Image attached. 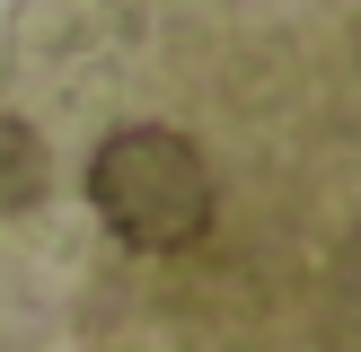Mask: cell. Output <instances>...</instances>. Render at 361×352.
Returning a JSON list of instances; mask_svg holds the SVG:
<instances>
[{
  "label": "cell",
  "instance_id": "6da1fadb",
  "mask_svg": "<svg viewBox=\"0 0 361 352\" xmlns=\"http://www.w3.org/2000/svg\"><path fill=\"white\" fill-rule=\"evenodd\" d=\"M88 203L133 256H185L212 229V168L168 123H123L88 158Z\"/></svg>",
  "mask_w": 361,
  "mask_h": 352
},
{
  "label": "cell",
  "instance_id": "7a4b0ae2",
  "mask_svg": "<svg viewBox=\"0 0 361 352\" xmlns=\"http://www.w3.org/2000/svg\"><path fill=\"white\" fill-rule=\"evenodd\" d=\"M44 185H53V158H44V141H35V123L0 115V211H35Z\"/></svg>",
  "mask_w": 361,
  "mask_h": 352
}]
</instances>
